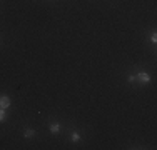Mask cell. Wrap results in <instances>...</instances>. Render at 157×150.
<instances>
[{
	"label": "cell",
	"mask_w": 157,
	"mask_h": 150,
	"mask_svg": "<svg viewBox=\"0 0 157 150\" xmlns=\"http://www.w3.org/2000/svg\"><path fill=\"white\" fill-rule=\"evenodd\" d=\"M59 130H60V125H59V124H52V125H50V132H52V134H59Z\"/></svg>",
	"instance_id": "3"
},
{
	"label": "cell",
	"mask_w": 157,
	"mask_h": 150,
	"mask_svg": "<svg viewBox=\"0 0 157 150\" xmlns=\"http://www.w3.org/2000/svg\"><path fill=\"white\" fill-rule=\"evenodd\" d=\"M10 107V99L9 97H0V109H7Z\"/></svg>",
	"instance_id": "2"
},
{
	"label": "cell",
	"mask_w": 157,
	"mask_h": 150,
	"mask_svg": "<svg viewBox=\"0 0 157 150\" xmlns=\"http://www.w3.org/2000/svg\"><path fill=\"white\" fill-rule=\"evenodd\" d=\"M135 80L141 82V84H149L150 82V77H149V74H145V72H141V74L135 75Z\"/></svg>",
	"instance_id": "1"
},
{
	"label": "cell",
	"mask_w": 157,
	"mask_h": 150,
	"mask_svg": "<svg viewBox=\"0 0 157 150\" xmlns=\"http://www.w3.org/2000/svg\"><path fill=\"white\" fill-rule=\"evenodd\" d=\"M34 134H35V132H34L32 128H28V130H25V137H34Z\"/></svg>",
	"instance_id": "6"
},
{
	"label": "cell",
	"mask_w": 157,
	"mask_h": 150,
	"mask_svg": "<svg viewBox=\"0 0 157 150\" xmlns=\"http://www.w3.org/2000/svg\"><path fill=\"white\" fill-rule=\"evenodd\" d=\"M150 42H152V43H156V42H157V35H156V34H152V35H150Z\"/></svg>",
	"instance_id": "7"
},
{
	"label": "cell",
	"mask_w": 157,
	"mask_h": 150,
	"mask_svg": "<svg viewBox=\"0 0 157 150\" xmlns=\"http://www.w3.org/2000/svg\"><path fill=\"white\" fill-rule=\"evenodd\" d=\"M72 140H74V142H78V140H80V135H78L77 132H74V134H72Z\"/></svg>",
	"instance_id": "5"
},
{
	"label": "cell",
	"mask_w": 157,
	"mask_h": 150,
	"mask_svg": "<svg viewBox=\"0 0 157 150\" xmlns=\"http://www.w3.org/2000/svg\"><path fill=\"white\" fill-rule=\"evenodd\" d=\"M5 120V109H0V122Z\"/></svg>",
	"instance_id": "4"
}]
</instances>
